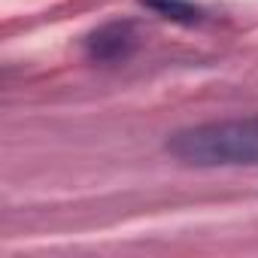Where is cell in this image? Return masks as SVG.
<instances>
[{
  "instance_id": "6da1fadb",
  "label": "cell",
  "mask_w": 258,
  "mask_h": 258,
  "mask_svg": "<svg viewBox=\"0 0 258 258\" xmlns=\"http://www.w3.org/2000/svg\"><path fill=\"white\" fill-rule=\"evenodd\" d=\"M167 152L188 167L258 164V115L182 127L167 140Z\"/></svg>"
},
{
  "instance_id": "7a4b0ae2",
  "label": "cell",
  "mask_w": 258,
  "mask_h": 258,
  "mask_svg": "<svg viewBox=\"0 0 258 258\" xmlns=\"http://www.w3.org/2000/svg\"><path fill=\"white\" fill-rule=\"evenodd\" d=\"M137 46V31L131 22H106L85 40V52L91 61H124Z\"/></svg>"
},
{
  "instance_id": "3957f363",
  "label": "cell",
  "mask_w": 258,
  "mask_h": 258,
  "mask_svg": "<svg viewBox=\"0 0 258 258\" xmlns=\"http://www.w3.org/2000/svg\"><path fill=\"white\" fill-rule=\"evenodd\" d=\"M143 7H149L161 19H170L179 25H201L207 19V13L201 7H195L191 0H143Z\"/></svg>"
}]
</instances>
